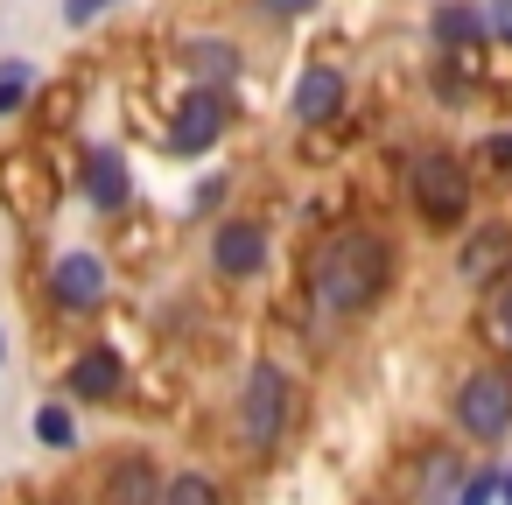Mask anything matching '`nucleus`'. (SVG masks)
Instances as JSON below:
<instances>
[{
  "label": "nucleus",
  "mask_w": 512,
  "mask_h": 505,
  "mask_svg": "<svg viewBox=\"0 0 512 505\" xmlns=\"http://www.w3.org/2000/svg\"><path fill=\"white\" fill-rule=\"evenodd\" d=\"M484 22H491V36L512 50V0H491V8H484Z\"/></svg>",
  "instance_id": "4be33fe9"
},
{
  "label": "nucleus",
  "mask_w": 512,
  "mask_h": 505,
  "mask_svg": "<svg viewBox=\"0 0 512 505\" xmlns=\"http://www.w3.org/2000/svg\"><path fill=\"white\" fill-rule=\"evenodd\" d=\"M183 71H190L197 85H211V92H232V78H239V50H232L225 36H190V43H183Z\"/></svg>",
  "instance_id": "4468645a"
},
{
  "label": "nucleus",
  "mask_w": 512,
  "mask_h": 505,
  "mask_svg": "<svg viewBox=\"0 0 512 505\" xmlns=\"http://www.w3.org/2000/svg\"><path fill=\"white\" fill-rule=\"evenodd\" d=\"M29 435H36V449H50V456H71L78 449V407L57 393V400H43L36 414H29Z\"/></svg>",
  "instance_id": "2eb2a0df"
},
{
  "label": "nucleus",
  "mask_w": 512,
  "mask_h": 505,
  "mask_svg": "<svg viewBox=\"0 0 512 505\" xmlns=\"http://www.w3.org/2000/svg\"><path fill=\"white\" fill-rule=\"evenodd\" d=\"M36 99V64L29 57H0V120H15Z\"/></svg>",
  "instance_id": "dca6fc26"
},
{
  "label": "nucleus",
  "mask_w": 512,
  "mask_h": 505,
  "mask_svg": "<svg viewBox=\"0 0 512 505\" xmlns=\"http://www.w3.org/2000/svg\"><path fill=\"white\" fill-rule=\"evenodd\" d=\"M498 505H512V477H505V484H498Z\"/></svg>",
  "instance_id": "393cba45"
},
{
  "label": "nucleus",
  "mask_w": 512,
  "mask_h": 505,
  "mask_svg": "<svg viewBox=\"0 0 512 505\" xmlns=\"http://www.w3.org/2000/svg\"><path fill=\"white\" fill-rule=\"evenodd\" d=\"M267 267V225L260 218H218L211 225V274L218 281H253Z\"/></svg>",
  "instance_id": "6e6552de"
},
{
  "label": "nucleus",
  "mask_w": 512,
  "mask_h": 505,
  "mask_svg": "<svg viewBox=\"0 0 512 505\" xmlns=\"http://www.w3.org/2000/svg\"><path fill=\"white\" fill-rule=\"evenodd\" d=\"M386 281H393V253H386V239L365 232V225L323 239V253H316V267H309V295H316L323 309H337V316L372 309V302L386 295Z\"/></svg>",
  "instance_id": "f257e3e1"
},
{
  "label": "nucleus",
  "mask_w": 512,
  "mask_h": 505,
  "mask_svg": "<svg viewBox=\"0 0 512 505\" xmlns=\"http://www.w3.org/2000/svg\"><path fill=\"white\" fill-rule=\"evenodd\" d=\"M449 407H456V428H463L470 442H498V435L512 428V372H498V365L470 372Z\"/></svg>",
  "instance_id": "423d86ee"
},
{
  "label": "nucleus",
  "mask_w": 512,
  "mask_h": 505,
  "mask_svg": "<svg viewBox=\"0 0 512 505\" xmlns=\"http://www.w3.org/2000/svg\"><path fill=\"white\" fill-rule=\"evenodd\" d=\"M78 183H85V204L99 211V218H120L127 204H134V169H127V155L120 148H85V169H78Z\"/></svg>",
  "instance_id": "1a4fd4ad"
},
{
  "label": "nucleus",
  "mask_w": 512,
  "mask_h": 505,
  "mask_svg": "<svg viewBox=\"0 0 512 505\" xmlns=\"http://www.w3.org/2000/svg\"><path fill=\"white\" fill-rule=\"evenodd\" d=\"M288 407H295L288 372L274 358L246 365V386H239V435H246V449H274L281 428H288Z\"/></svg>",
  "instance_id": "20e7f679"
},
{
  "label": "nucleus",
  "mask_w": 512,
  "mask_h": 505,
  "mask_svg": "<svg viewBox=\"0 0 512 505\" xmlns=\"http://www.w3.org/2000/svg\"><path fill=\"white\" fill-rule=\"evenodd\" d=\"M127 393V358L113 344H85L71 365H64V400L71 407H113Z\"/></svg>",
  "instance_id": "0eeeda50"
},
{
  "label": "nucleus",
  "mask_w": 512,
  "mask_h": 505,
  "mask_svg": "<svg viewBox=\"0 0 512 505\" xmlns=\"http://www.w3.org/2000/svg\"><path fill=\"white\" fill-rule=\"evenodd\" d=\"M407 197H414V211H421L435 232H456V225L470 218V169H463L456 155H442V148H421V155L407 162Z\"/></svg>",
  "instance_id": "f03ea898"
},
{
  "label": "nucleus",
  "mask_w": 512,
  "mask_h": 505,
  "mask_svg": "<svg viewBox=\"0 0 512 505\" xmlns=\"http://www.w3.org/2000/svg\"><path fill=\"white\" fill-rule=\"evenodd\" d=\"M512 267V225H470V246L456 253V274L470 288H498Z\"/></svg>",
  "instance_id": "f8f14e48"
},
{
  "label": "nucleus",
  "mask_w": 512,
  "mask_h": 505,
  "mask_svg": "<svg viewBox=\"0 0 512 505\" xmlns=\"http://www.w3.org/2000/svg\"><path fill=\"white\" fill-rule=\"evenodd\" d=\"M260 8H267L274 22H295V15H309V8H316V0H260Z\"/></svg>",
  "instance_id": "5701e85b"
},
{
  "label": "nucleus",
  "mask_w": 512,
  "mask_h": 505,
  "mask_svg": "<svg viewBox=\"0 0 512 505\" xmlns=\"http://www.w3.org/2000/svg\"><path fill=\"white\" fill-rule=\"evenodd\" d=\"M225 127H232V99L211 92V85H190V92L176 99V113H169L162 148H169L176 162H197V155H211V148L225 141Z\"/></svg>",
  "instance_id": "39448f33"
},
{
  "label": "nucleus",
  "mask_w": 512,
  "mask_h": 505,
  "mask_svg": "<svg viewBox=\"0 0 512 505\" xmlns=\"http://www.w3.org/2000/svg\"><path fill=\"white\" fill-rule=\"evenodd\" d=\"M344 99H351L344 71H337V64H309V71L295 78V92H288V113H295V127H330V120L344 113Z\"/></svg>",
  "instance_id": "9d476101"
},
{
  "label": "nucleus",
  "mask_w": 512,
  "mask_h": 505,
  "mask_svg": "<svg viewBox=\"0 0 512 505\" xmlns=\"http://www.w3.org/2000/svg\"><path fill=\"white\" fill-rule=\"evenodd\" d=\"M428 36H435L442 57H470V50L491 36V22H484V8H470V0H442L435 22H428Z\"/></svg>",
  "instance_id": "ddd939ff"
},
{
  "label": "nucleus",
  "mask_w": 512,
  "mask_h": 505,
  "mask_svg": "<svg viewBox=\"0 0 512 505\" xmlns=\"http://www.w3.org/2000/svg\"><path fill=\"white\" fill-rule=\"evenodd\" d=\"M120 8V0H64V29H92V22H106Z\"/></svg>",
  "instance_id": "aec40b11"
},
{
  "label": "nucleus",
  "mask_w": 512,
  "mask_h": 505,
  "mask_svg": "<svg viewBox=\"0 0 512 505\" xmlns=\"http://www.w3.org/2000/svg\"><path fill=\"white\" fill-rule=\"evenodd\" d=\"M99 505H162V470L148 449H120L99 477Z\"/></svg>",
  "instance_id": "9b49d317"
},
{
  "label": "nucleus",
  "mask_w": 512,
  "mask_h": 505,
  "mask_svg": "<svg viewBox=\"0 0 512 505\" xmlns=\"http://www.w3.org/2000/svg\"><path fill=\"white\" fill-rule=\"evenodd\" d=\"M498 484H505L498 470H477V477H463V484H456V498H449V505H498Z\"/></svg>",
  "instance_id": "6ab92c4d"
},
{
  "label": "nucleus",
  "mask_w": 512,
  "mask_h": 505,
  "mask_svg": "<svg viewBox=\"0 0 512 505\" xmlns=\"http://www.w3.org/2000/svg\"><path fill=\"white\" fill-rule=\"evenodd\" d=\"M225 190H232L225 176H204V183L190 190V211H197V218H204V211H218V204H225Z\"/></svg>",
  "instance_id": "412c9836"
},
{
  "label": "nucleus",
  "mask_w": 512,
  "mask_h": 505,
  "mask_svg": "<svg viewBox=\"0 0 512 505\" xmlns=\"http://www.w3.org/2000/svg\"><path fill=\"white\" fill-rule=\"evenodd\" d=\"M8 358H15V337H8V323H0V372H8Z\"/></svg>",
  "instance_id": "b1692460"
},
{
  "label": "nucleus",
  "mask_w": 512,
  "mask_h": 505,
  "mask_svg": "<svg viewBox=\"0 0 512 505\" xmlns=\"http://www.w3.org/2000/svg\"><path fill=\"white\" fill-rule=\"evenodd\" d=\"M477 323H484V337H491L498 351H512V281H498V288H491V302H484V316H477Z\"/></svg>",
  "instance_id": "a211bd4d"
},
{
  "label": "nucleus",
  "mask_w": 512,
  "mask_h": 505,
  "mask_svg": "<svg viewBox=\"0 0 512 505\" xmlns=\"http://www.w3.org/2000/svg\"><path fill=\"white\" fill-rule=\"evenodd\" d=\"M113 295V267L92 253V246H64L50 253V274H43V302L57 316H99Z\"/></svg>",
  "instance_id": "7ed1b4c3"
},
{
  "label": "nucleus",
  "mask_w": 512,
  "mask_h": 505,
  "mask_svg": "<svg viewBox=\"0 0 512 505\" xmlns=\"http://www.w3.org/2000/svg\"><path fill=\"white\" fill-rule=\"evenodd\" d=\"M162 505H218V484L204 470H176V477H162Z\"/></svg>",
  "instance_id": "f3484780"
}]
</instances>
